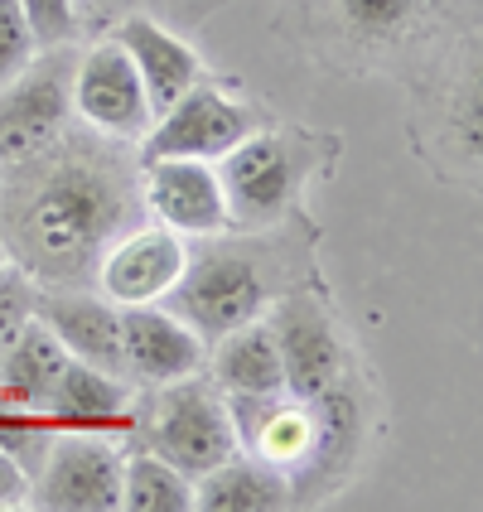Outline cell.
<instances>
[{"label":"cell","mask_w":483,"mask_h":512,"mask_svg":"<svg viewBox=\"0 0 483 512\" xmlns=\"http://www.w3.org/2000/svg\"><path fill=\"white\" fill-rule=\"evenodd\" d=\"M0 406H10V401H5V397H0Z\"/></svg>","instance_id":"obj_27"},{"label":"cell","mask_w":483,"mask_h":512,"mask_svg":"<svg viewBox=\"0 0 483 512\" xmlns=\"http://www.w3.org/2000/svg\"><path fill=\"white\" fill-rule=\"evenodd\" d=\"M208 363V343L170 305H121V368L141 387L194 377Z\"/></svg>","instance_id":"obj_12"},{"label":"cell","mask_w":483,"mask_h":512,"mask_svg":"<svg viewBox=\"0 0 483 512\" xmlns=\"http://www.w3.org/2000/svg\"><path fill=\"white\" fill-rule=\"evenodd\" d=\"M319 160H324V141L310 131L256 126L252 136H242L228 155L213 160V170L223 179V199H228V232L276 228L290 213L300 184L319 170Z\"/></svg>","instance_id":"obj_4"},{"label":"cell","mask_w":483,"mask_h":512,"mask_svg":"<svg viewBox=\"0 0 483 512\" xmlns=\"http://www.w3.org/2000/svg\"><path fill=\"white\" fill-rule=\"evenodd\" d=\"M285 290L290 281H285L281 256H271L256 242H223V232H218V237H208L203 252L184 261V276L174 281V290L160 305H170L184 324L199 329L203 343H213L261 319Z\"/></svg>","instance_id":"obj_2"},{"label":"cell","mask_w":483,"mask_h":512,"mask_svg":"<svg viewBox=\"0 0 483 512\" xmlns=\"http://www.w3.org/2000/svg\"><path fill=\"white\" fill-rule=\"evenodd\" d=\"M39 49H63L78 39V0H20Z\"/></svg>","instance_id":"obj_24"},{"label":"cell","mask_w":483,"mask_h":512,"mask_svg":"<svg viewBox=\"0 0 483 512\" xmlns=\"http://www.w3.org/2000/svg\"><path fill=\"white\" fill-rule=\"evenodd\" d=\"M290 498L295 493H290V479L281 469L242 455V450L194 479V508L199 512H276Z\"/></svg>","instance_id":"obj_17"},{"label":"cell","mask_w":483,"mask_h":512,"mask_svg":"<svg viewBox=\"0 0 483 512\" xmlns=\"http://www.w3.org/2000/svg\"><path fill=\"white\" fill-rule=\"evenodd\" d=\"M73 63L78 54L44 49L20 78L0 87V170H15L73 126Z\"/></svg>","instance_id":"obj_5"},{"label":"cell","mask_w":483,"mask_h":512,"mask_svg":"<svg viewBox=\"0 0 483 512\" xmlns=\"http://www.w3.org/2000/svg\"><path fill=\"white\" fill-rule=\"evenodd\" d=\"M39 54L44 49H39V39L29 29L20 0H0V87L10 83V78H20Z\"/></svg>","instance_id":"obj_22"},{"label":"cell","mask_w":483,"mask_h":512,"mask_svg":"<svg viewBox=\"0 0 483 512\" xmlns=\"http://www.w3.org/2000/svg\"><path fill=\"white\" fill-rule=\"evenodd\" d=\"M112 39L126 49V58L136 63L141 87L150 97V112L160 116L170 102H179L189 87L203 78V58L194 44H184L174 29H165L155 15H126L112 29Z\"/></svg>","instance_id":"obj_14"},{"label":"cell","mask_w":483,"mask_h":512,"mask_svg":"<svg viewBox=\"0 0 483 512\" xmlns=\"http://www.w3.org/2000/svg\"><path fill=\"white\" fill-rule=\"evenodd\" d=\"M121 435L58 430L25 503L44 512H116L121 508Z\"/></svg>","instance_id":"obj_6"},{"label":"cell","mask_w":483,"mask_h":512,"mask_svg":"<svg viewBox=\"0 0 483 512\" xmlns=\"http://www.w3.org/2000/svg\"><path fill=\"white\" fill-rule=\"evenodd\" d=\"M29 493V474L0 450V508H20Z\"/></svg>","instance_id":"obj_25"},{"label":"cell","mask_w":483,"mask_h":512,"mask_svg":"<svg viewBox=\"0 0 483 512\" xmlns=\"http://www.w3.org/2000/svg\"><path fill=\"white\" fill-rule=\"evenodd\" d=\"M189 242L165 223H136L116 237L97 261L92 290H102L116 310L121 305H160L184 276Z\"/></svg>","instance_id":"obj_10"},{"label":"cell","mask_w":483,"mask_h":512,"mask_svg":"<svg viewBox=\"0 0 483 512\" xmlns=\"http://www.w3.org/2000/svg\"><path fill=\"white\" fill-rule=\"evenodd\" d=\"M44 416L58 430H107V435H121L126 421H131V392H126V382L116 372H102L92 363L68 358L63 372H58L54 392L44 397Z\"/></svg>","instance_id":"obj_15"},{"label":"cell","mask_w":483,"mask_h":512,"mask_svg":"<svg viewBox=\"0 0 483 512\" xmlns=\"http://www.w3.org/2000/svg\"><path fill=\"white\" fill-rule=\"evenodd\" d=\"M256 126H266V116L252 102L223 92L218 83L189 87L179 102H170L165 112L150 121V131L136 145V160H160V155H184V160H218L228 155L242 136H252Z\"/></svg>","instance_id":"obj_7"},{"label":"cell","mask_w":483,"mask_h":512,"mask_svg":"<svg viewBox=\"0 0 483 512\" xmlns=\"http://www.w3.org/2000/svg\"><path fill=\"white\" fill-rule=\"evenodd\" d=\"M266 324H271L276 353H281L285 397L319 401L334 382L348 377V348L339 339V324L310 290H285L266 310Z\"/></svg>","instance_id":"obj_8"},{"label":"cell","mask_w":483,"mask_h":512,"mask_svg":"<svg viewBox=\"0 0 483 512\" xmlns=\"http://www.w3.org/2000/svg\"><path fill=\"white\" fill-rule=\"evenodd\" d=\"M141 208L179 237L228 232V199L213 160H184V155L141 160Z\"/></svg>","instance_id":"obj_11"},{"label":"cell","mask_w":483,"mask_h":512,"mask_svg":"<svg viewBox=\"0 0 483 512\" xmlns=\"http://www.w3.org/2000/svg\"><path fill=\"white\" fill-rule=\"evenodd\" d=\"M121 445H141L170 459L189 479L208 474L213 464L237 455L228 397L213 387L208 372L145 387V397H131V421L121 430Z\"/></svg>","instance_id":"obj_3"},{"label":"cell","mask_w":483,"mask_h":512,"mask_svg":"<svg viewBox=\"0 0 483 512\" xmlns=\"http://www.w3.org/2000/svg\"><path fill=\"white\" fill-rule=\"evenodd\" d=\"M63 363H68V348L54 339V329L44 319H29L0 353V397L25 411H44V397L54 392Z\"/></svg>","instance_id":"obj_18"},{"label":"cell","mask_w":483,"mask_h":512,"mask_svg":"<svg viewBox=\"0 0 483 512\" xmlns=\"http://www.w3.org/2000/svg\"><path fill=\"white\" fill-rule=\"evenodd\" d=\"M430 0H339L343 10V25L353 29L358 39H372V44H382V39H401L406 29L421 20V10H426Z\"/></svg>","instance_id":"obj_21"},{"label":"cell","mask_w":483,"mask_h":512,"mask_svg":"<svg viewBox=\"0 0 483 512\" xmlns=\"http://www.w3.org/2000/svg\"><path fill=\"white\" fill-rule=\"evenodd\" d=\"M141 213L136 145L107 141L83 121L34 160L0 170V247L34 285H92L102 252Z\"/></svg>","instance_id":"obj_1"},{"label":"cell","mask_w":483,"mask_h":512,"mask_svg":"<svg viewBox=\"0 0 483 512\" xmlns=\"http://www.w3.org/2000/svg\"><path fill=\"white\" fill-rule=\"evenodd\" d=\"M58 426L44 411H25V406H0V450L25 469L29 479L39 474V464L54 445Z\"/></svg>","instance_id":"obj_20"},{"label":"cell","mask_w":483,"mask_h":512,"mask_svg":"<svg viewBox=\"0 0 483 512\" xmlns=\"http://www.w3.org/2000/svg\"><path fill=\"white\" fill-rule=\"evenodd\" d=\"M0 261H10V256H5V247H0Z\"/></svg>","instance_id":"obj_26"},{"label":"cell","mask_w":483,"mask_h":512,"mask_svg":"<svg viewBox=\"0 0 483 512\" xmlns=\"http://www.w3.org/2000/svg\"><path fill=\"white\" fill-rule=\"evenodd\" d=\"M34 319L54 329L68 358L92 363L121 377V310L92 285H39L34 290Z\"/></svg>","instance_id":"obj_13"},{"label":"cell","mask_w":483,"mask_h":512,"mask_svg":"<svg viewBox=\"0 0 483 512\" xmlns=\"http://www.w3.org/2000/svg\"><path fill=\"white\" fill-rule=\"evenodd\" d=\"M121 512H189L194 479L141 445H121Z\"/></svg>","instance_id":"obj_19"},{"label":"cell","mask_w":483,"mask_h":512,"mask_svg":"<svg viewBox=\"0 0 483 512\" xmlns=\"http://www.w3.org/2000/svg\"><path fill=\"white\" fill-rule=\"evenodd\" d=\"M73 121H83L87 131L121 145H141V136L150 131V121H155L150 97H145L136 63L126 58L116 39L92 44L73 63Z\"/></svg>","instance_id":"obj_9"},{"label":"cell","mask_w":483,"mask_h":512,"mask_svg":"<svg viewBox=\"0 0 483 512\" xmlns=\"http://www.w3.org/2000/svg\"><path fill=\"white\" fill-rule=\"evenodd\" d=\"M34 276L15 261H0V353L10 348V339L34 319Z\"/></svg>","instance_id":"obj_23"},{"label":"cell","mask_w":483,"mask_h":512,"mask_svg":"<svg viewBox=\"0 0 483 512\" xmlns=\"http://www.w3.org/2000/svg\"><path fill=\"white\" fill-rule=\"evenodd\" d=\"M203 372L213 377V387L223 397H276V392H285L281 353H276V334H271L266 314L208 343Z\"/></svg>","instance_id":"obj_16"}]
</instances>
